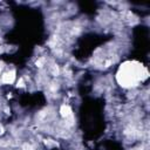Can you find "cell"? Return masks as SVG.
<instances>
[{
	"label": "cell",
	"mask_w": 150,
	"mask_h": 150,
	"mask_svg": "<svg viewBox=\"0 0 150 150\" xmlns=\"http://www.w3.org/2000/svg\"><path fill=\"white\" fill-rule=\"evenodd\" d=\"M143 76L147 78L148 73L142 66L136 62H126L120 67L117 73V81L121 86L130 88L137 86V83L142 81Z\"/></svg>",
	"instance_id": "1"
},
{
	"label": "cell",
	"mask_w": 150,
	"mask_h": 150,
	"mask_svg": "<svg viewBox=\"0 0 150 150\" xmlns=\"http://www.w3.org/2000/svg\"><path fill=\"white\" fill-rule=\"evenodd\" d=\"M14 79H16V73H14V70L6 72V73L3 74V76H1V81L4 83H12L14 81Z\"/></svg>",
	"instance_id": "2"
},
{
	"label": "cell",
	"mask_w": 150,
	"mask_h": 150,
	"mask_svg": "<svg viewBox=\"0 0 150 150\" xmlns=\"http://www.w3.org/2000/svg\"><path fill=\"white\" fill-rule=\"evenodd\" d=\"M60 113H61V116L62 117H69L72 115V110L68 106H66V104H64V106H61V108H60Z\"/></svg>",
	"instance_id": "3"
},
{
	"label": "cell",
	"mask_w": 150,
	"mask_h": 150,
	"mask_svg": "<svg viewBox=\"0 0 150 150\" xmlns=\"http://www.w3.org/2000/svg\"><path fill=\"white\" fill-rule=\"evenodd\" d=\"M22 149H24V150H33V148H32L31 145H28V144H25Z\"/></svg>",
	"instance_id": "4"
}]
</instances>
